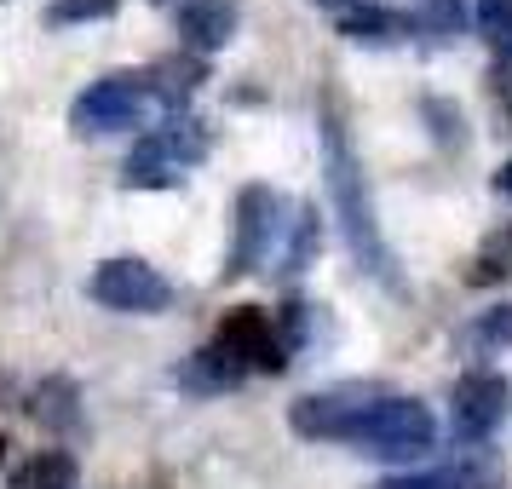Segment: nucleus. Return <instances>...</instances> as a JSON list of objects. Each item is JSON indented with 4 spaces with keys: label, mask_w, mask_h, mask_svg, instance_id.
I'll use <instances>...</instances> for the list:
<instances>
[{
    "label": "nucleus",
    "mask_w": 512,
    "mask_h": 489,
    "mask_svg": "<svg viewBox=\"0 0 512 489\" xmlns=\"http://www.w3.org/2000/svg\"><path fill=\"white\" fill-rule=\"evenodd\" d=\"M472 24L484 35V47L495 52V64H512V0H478Z\"/></svg>",
    "instance_id": "obj_16"
},
{
    "label": "nucleus",
    "mask_w": 512,
    "mask_h": 489,
    "mask_svg": "<svg viewBox=\"0 0 512 489\" xmlns=\"http://www.w3.org/2000/svg\"><path fill=\"white\" fill-rule=\"evenodd\" d=\"M0 461H6V438H0Z\"/></svg>",
    "instance_id": "obj_27"
},
{
    "label": "nucleus",
    "mask_w": 512,
    "mask_h": 489,
    "mask_svg": "<svg viewBox=\"0 0 512 489\" xmlns=\"http://www.w3.org/2000/svg\"><path fill=\"white\" fill-rule=\"evenodd\" d=\"M374 489H501V472L478 449H466L461 461L426 466V472H392V478H380Z\"/></svg>",
    "instance_id": "obj_10"
},
{
    "label": "nucleus",
    "mask_w": 512,
    "mask_h": 489,
    "mask_svg": "<svg viewBox=\"0 0 512 489\" xmlns=\"http://www.w3.org/2000/svg\"><path fill=\"white\" fill-rule=\"evenodd\" d=\"M466 277H472V282H495V277H507V265H501L495 254H478V259H472V271H466Z\"/></svg>",
    "instance_id": "obj_23"
},
{
    "label": "nucleus",
    "mask_w": 512,
    "mask_h": 489,
    "mask_svg": "<svg viewBox=\"0 0 512 489\" xmlns=\"http://www.w3.org/2000/svg\"><path fill=\"white\" fill-rule=\"evenodd\" d=\"M173 29H179V47L208 58V52L231 47L236 29H242V6L236 0H179L173 12Z\"/></svg>",
    "instance_id": "obj_9"
},
{
    "label": "nucleus",
    "mask_w": 512,
    "mask_h": 489,
    "mask_svg": "<svg viewBox=\"0 0 512 489\" xmlns=\"http://www.w3.org/2000/svg\"><path fill=\"white\" fill-rule=\"evenodd\" d=\"M202 81H208V58H196V52H173L162 64H150V87H156V104L167 116H185V104L196 98Z\"/></svg>",
    "instance_id": "obj_12"
},
{
    "label": "nucleus",
    "mask_w": 512,
    "mask_h": 489,
    "mask_svg": "<svg viewBox=\"0 0 512 489\" xmlns=\"http://www.w3.org/2000/svg\"><path fill=\"white\" fill-rule=\"evenodd\" d=\"M420 110H426V121H432V133H438V144H449V150H461V144H466V133H461V110H449L443 98H426Z\"/></svg>",
    "instance_id": "obj_21"
},
{
    "label": "nucleus",
    "mask_w": 512,
    "mask_h": 489,
    "mask_svg": "<svg viewBox=\"0 0 512 489\" xmlns=\"http://www.w3.org/2000/svg\"><path fill=\"white\" fill-rule=\"evenodd\" d=\"M213 346L231 351L248 374H282L288 369V340H282V328H277V311H259V305H231V311L219 317Z\"/></svg>",
    "instance_id": "obj_6"
},
{
    "label": "nucleus",
    "mask_w": 512,
    "mask_h": 489,
    "mask_svg": "<svg viewBox=\"0 0 512 489\" xmlns=\"http://www.w3.org/2000/svg\"><path fill=\"white\" fill-rule=\"evenodd\" d=\"M29 415L41 426H52V432H81V392H75V380H64V374L41 380L35 397H29Z\"/></svg>",
    "instance_id": "obj_14"
},
{
    "label": "nucleus",
    "mask_w": 512,
    "mask_h": 489,
    "mask_svg": "<svg viewBox=\"0 0 512 489\" xmlns=\"http://www.w3.org/2000/svg\"><path fill=\"white\" fill-rule=\"evenodd\" d=\"M277 328H282V340H288V351H300L305 346V328H311V305L300 300V294H288L277 311Z\"/></svg>",
    "instance_id": "obj_22"
},
{
    "label": "nucleus",
    "mask_w": 512,
    "mask_h": 489,
    "mask_svg": "<svg viewBox=\"0 0 512 489\" xmlns=\"http://www.w3.org/2000/svg\"><path fill=\"white\" fill-rule=\"evenodd\" d=\"M75 484H81V466H75L70 449H35L12 472V489H75Z\"/></svg>",
    "instance_id": "obj_15"
},
{
    "label": "nucleus",
    "mask_w": 512,
    "mask_h": 489,
    "mask_svg": "<svg viewBox=\"0 0 512 489\" xmlns=\"http://www.w3.org/2000/svg\"><path fill=\"white\" fill-rule=\"evenodd\" d=\"M323 173H328V196H334V213L346 225V242H351V259L369 271L374 282H386L392 294H409L403 277H397V259L380 236V219H374V202H369V185H363V167L351 156V139H346V121L340 110L328 104L323 110Z\"/></svg>",
    "instance_id": "obj_2"
},
{
    "label": "nucleus",
    "mask_w": 512,
    "mask_h": 489,
    "mask_svg": "<svg viewBox=\"0 0 512 489\" xmlns=\"http://www.w3.org/2000/svg\"><path fill=\"white\" fill-rule=\"evenodd\" d=\"M334 29L346 35V41H357V47H392V41H409L420 29L415 12H397V6H374V0H363V6H346L340 18H334Z\"/></svg>",
    "instance_id": "obj_11"
},
{
    "label": "nucleus",
    "mask_w": 512,
    "mask_h": 489,
    "mask_svg": "<svg viewBox=\"0 0 512 489\" xmlns=\"http://www.w3.org/2000/svg\"><path fill=\"white\" fill-rule=\"evenodd\" d=\"M87 294L104 311H121V317H156V311L173 305V282L144 259H104L87 282Z\"/></svg>",
    "instance_id": "obj_5"
},
{
    "label": "nucleus",
    "mask_w": 512,
    "mask_h": 489,
    "mask_svg": "<svg viewBox=\"0 0 512 489\" xmlns=\"http://www.w3.org/2000/svg\"><path fill=\"white\" fill-rule=\"evenodd\" d=\"M317 6H340V0H317ZM357 6H363V0H357Z\"/></svg>",
    "instance_id": "obj_26"
},
{
    "label": "nucleus",
    "mask_w": 512,
    "mask_h": 489,
    "mask_svg": "<svg viewBox=\"0 0 512 489\" xmlns=\"http://www.w3.org/2000/svg\"><path fill=\"white\" fill-rule=\"evenodd\" d=\"M512 409V386L489 369H466L455 380V397H449V438L461 449H484V438L501 426V415Z\"/></svg>",
    "instance_id": "obj_8"
},
{
    "label": "nucleus",
    "mask_w": 512,
    "mask_h": 489,
    "mask_svg": "<svg viewBox=\"0 0 512 489\" xmlns=\"http://www.w3.org/2000/svg\"><path fill=\"white\" fill-rule=\"evenodd\" d=\"M466 346L478 351V357H489V351H507L512 346V300L478 311V317H472V328H466Z\"/></svg>",
    "instance_id": "obj_17"
},
{
    "label": "nucleus",
    "mask_w": 512,
    "mask_h": 489,
    "mask_svg": "<svg viewBox=\"0 0 512 489\" xmlns=\"http://www.w3.org/2000/svg\"><path fill=\"white\" fill-rule=\"evenodd\" d=\"M121 0H52L47 6V24L52 29H70V24H98V18H116Z\"/></svg>",
    "instance_id": "obj_19"
},
{
    "label": "nucleus",
    "mask_w": 512,
    "mask_h": 489,
    "mask_svg": "<svg viewBox=\"0 0 512 489\" xmlns=\"http://www.w3.org/2000/svg\"><path fill=\"white\" fill-rule=\"evenodd\" d=\"M173 380H179L185 392H236V386L248 380V369L236 363L231 351H219V346H202V351H190L185 363L173 369Z\"/></svg>",
    "instance_id": "obj_13"
},
{
    "label": "nucleus",
    "mask_w": 512,
    "mask_h": 489,
    "mask_svg": "<svg viewBox=\"0 0 512 489\" xmlns=\"http://www.w3.org/2000/svg\"><path fill=\"white\" fill-rule=\"evenodd\" d=\"M208 156V133L190 116H167L162 127H144V139L133 144V156L121 167L127 190H167L179 185V173Z\"/></svg>",
    "instance_id": "obj_3"
},
{
    "label": "nucleus",
    "mask_w": 512,
    "mask_h": 489,
    "mask_svg": "<svg viewBox=\"0 0 512 489\" xmlns=\"http://www.w3.org/2000/svg\"><path fill=\"white\" fill-rule=\"evenodd\" d=\"M489 254H495V259H501V265L512 271V225H501V231L489 236Z\"/></svg>",
    "instance_id": "obj_24"
},
{
    "label": "nucleus",
    "mask_w": 512,
    "mask_h": 489,
    "mask_svg": "<svg viewBox=\"0 0 512 489\" xmlns=\"http://www.w3.org/2000/svg\"><path fill=\"white\" fill-rule=\"evenodd\" d=\"M277 231H282V196L271 185H242V196H236V248L219 277L236 282L248 271H259L271 259V248H277Z\"/></svg>",
    "instance_id": "obj_7"
},
{
    "label": "nucleus",
    "mask_w": 512,
    "mask_h": 489,
    "mask_svg": "<svg viewBox=\"0 0 512 489\" xmlns=\"http://www.w3.org/2000/svg\"><path fill=\"white\" fill-rule=\"evenodd\" d=\"M495 196H507V202H512V156L501 162V173H495Z\"/></svg>",
    "instance_id": "obj_25"
},
{
    "label": "nucleus",
    "mask_w": 512,
    "mask_h": 489,
    "mask_svg": "<svg viewBox=\"0 0 512 489\" xmlns=\"http://www.w3.org/2000/svg\"><path fill=\"white\" fill-rule=\"evenodd\" d=\"M455 29H461V0H426V12H420V35L449 41Z\"/></svg>",
    "instance_id": "obj_20"
},
{
    "label": "nucleus",
    "mask_w": 512,
    "mask_h": 489,
    "mask_svg": "<svg viewBox=\"0 0 512 489\" xmlns=\"http://www.w3.org/2000/svg\"><path fill=\"white\" fill-rule=\"evenodd\" d=\"M150 104H156V87H150V70H116L93 81L87 93L70 104V133L75 139H87V133H127V127H144L150 116Z\"/></svg>",
    "instance_id": "obj_4"
},
{
    "label": "nucleus",
    "mask_w": 512,
    "mask_h": 489,
    "mask_svg": "<svg viewBox=\"0 0 512 489\" xmlns=\"http://www.w3.org/2000/svg\"><path fill=\"white\" fill-rule=\"evenodd\" d=\"M162 6H167V0H162Z\"/></svg>",
    "instance_id": "obj_28"
},
{
    "label": "nucleus",
    "mask_w": 512,
    "mask_h": 489,
    "mask_svg": "<svg viewBox=\"0 0 512 489\" xmlns=\"http://www.w3.org/2000/svg\"><path fill=\"white\" fill-rule=\"evenodd\" d=\"M288 426L317 443H351L357 455L374 461H426L438 443V420L426 403L397 392H369V386H340V392H311L288 409Z\"/></svg>",
    "instance_id": "obj_1"
},
{
    "label": "nucleus",
    "mask_w": 512,
    "mask_h": 489,
    "mask_svg": "<svg viewBox=\"0 0 512 489\" xmlns=\"http://www.w3.org/2000/svg\"><path fill=\"white\" fill-rule=\"evenodd\" d=\"M317 242H323V219H317V202H305L300 219H294V242H288V254H282V277H300L305 265H311V254H317Z\"/></svg>",
    "instance_id": "obj_18"
}]
</instances>
